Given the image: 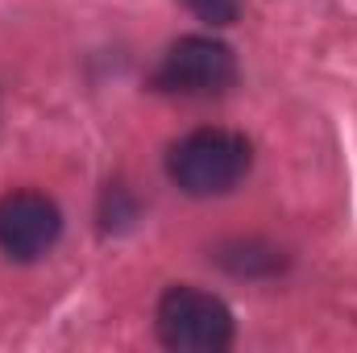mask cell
Listing matches in <instances>:
<instances>
[{
  "instance_id": "8992f818",
  "label": "cell",
  "mask_w": 357,
  "mask_h": 353,
  "mask_svg": "<svg viewBox=\"0 0 357 353\" xmlns=\"http://www.w3.org/2000/svg\"><path fill=\"white\" fill-rule=\"evenodd\" d=\"M137 200H133V191L125 187V183H108L104 187V195H100V229L104 233H125V229H133V220H137Z\"/></svg>"
},
{
  "instance_id": "3957f363",
  "label": "cell",
  "mask_w": 357,
  "mask_h": 353,
  "mask_svg": "<svg viewBox=\"0 0 357 353\" xmlns=\"http://www.w3.org/2000/svg\"><path fill=\"white\" fill-rule=\"evenodd\" d=\"M237 84V54L212 33H187L167 46L158 59L150 88L158 96H178V100H212Z\"/></svg>"
},
{
  "instance_id": "52a82bcc",
  "label": "cell",
  "mask_w": 357,
  "mask_h": 353,
  "mask_svg": "<svg viewBox=\"0 0 357 353\" xmlns=\"http://www.w3.org/2000/svg\"><path fill=\"white\" fill-rule=\"evenodd\" d=\"M183 4L212 29H225L241 17V0H183Z\"/></svg>"
},
{
  "instance_id": "7a4b0ae2",
  "label": "cell",
  "mask_w": 357,
  "mask_h": 353,
  "mask_svg": "<svg viewBox=\"0 0 357 353\" xmlns=\"http://www.w3.org/2000/svg\"><path fill=\"white\" fill-rule=\"evenodd\" d=\"M154 333L175 353H225L237 337V324L220 295L191 283H171L154 308Z\"/></svg>"
},
{
  "instance_id": "5b68a950",
  "label": "cell",
  "mask_w": 357,
  "mask_h": 353,
  "mask_svg": "<svg viewBox=\"0 0 357 353\" xmlns=\"http://www.w3.org/2000/svg\"><path fill=\"white\" fill-rule=\"evenodd\" d=\"M208 258L220 270H229L233 278H278L291 266V254L278 250L274 241H262V237H229Z\"/></svg>"
},
{
  "instance_id": "6da1fadb",
  "label": "cell",
  "mask_w": 357,
  "mask_h": 353,
  "mask_svg": "<svg viewBox=\"0 0 357 353\" xmlns=\"http://www.w3.org/2000/svg\"><path fill=\"white\" fill-rule=\"evenodd\" d=\"M250 167H254L250 137L220 129V125L191 129L178 142H171V150H167V179L191 200L229 195L250 175Z\"/></svg>"
},
{
  "instance_id": "277c9868",
  "label": "cell",
  "mask_w": 357,
  "mask_h": 353,
  "mask_svg": "<svg viewBox=\"0 0 357 353\" xmlns=\"http://www.w3.org/2000/svg\"><path fill=\"white\" fill-rule=\"evenodd\" d=\"M63 237V212L42 191H8L0 200V254L8 262H38Z\"/></svg>"
}]
</instances>
